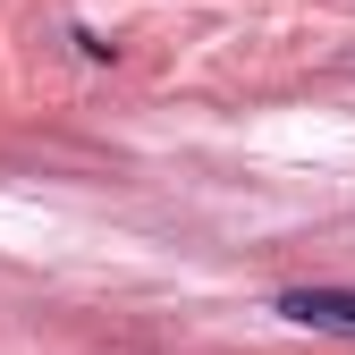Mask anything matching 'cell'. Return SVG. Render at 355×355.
<instances>
[{
    "instance_id": "obj_1",
    "label": "cell",
    "mask_w": 355,
    "mask_h": 355,
    "mask_svg": "<svg viewBox=\"0 0 355 355\" xmlns=\"http://www.w3.org/2000/svg\"><path fill=\"white\" fill-rule=\"evenodd\" d=\"M271 313L296 330H322V338H355V288H279Z\"/></svg>"
}]
</instances>
